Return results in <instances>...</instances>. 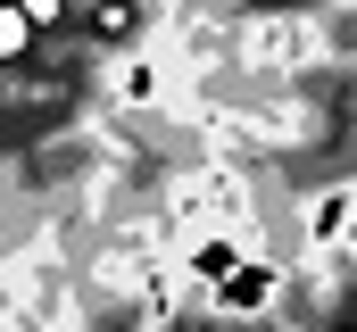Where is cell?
I'll return each instance as SVG.
<instances>
[{"mask_svg": "<svg viewBox=\"0 0 357 332\" xmlns=\"http://www.w3.org/2000/svg\"><path fill=\"white\" fill-rule=\"evenodd\" d=\"M349 225H357V183H316L299 199V257H341Z\"/></svg>", "mask_w": 357, "mask_h": 332, "instance_id": "1", "label": "cell"}, {"mask_svg": "<svg viewBox=\"0 0 357 332\" xmlns=\"http://www.w3.org/2000/svg\"><path fill=\"white\" fill-rule=\"evenodd\" d=\"M17 8H25V17H33V33H42V25H59V17H67V0H17Z\"/></svg>", "mask_w": 357, "mask_h": 332, "instance_id": "3", "label": "cell"}, {"mask_svg": "<svg viewBox=\"0 0 357 332\" xmlns=\"http://www.w3.org/2000/svg\"><path fill=\"white\" fill-rule=\"evenodd\" d=\"M25 50H33V17H25L17 0H0V67H8V59H25Z\"/></svg>", "mask_w": 357, "mask_h": 332, "instance_id": "2", "label": "cell"}]
</instances>
